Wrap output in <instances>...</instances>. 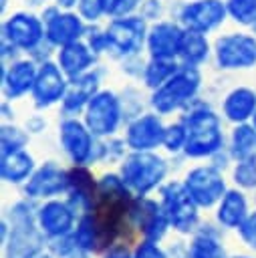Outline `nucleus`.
<instances>
[{
  "mask_svg": "<svg viewBox=\"0 0 256 258\" xmlns=\"http://www.w3.org/2000/svg\"><path fill=\"white\" fill-rule=\"evenodd\" d=\"M187 129L185 139V153L200 157L210 155L222 147V129H220V117L206 105L204 101H191L185 107V115L181 119Z\"/></svg>",
  "mask_w": 256,
  "mask_h": 258,
  "instance_id": "obj_1",
  "label": "nucleus"
},
{
  "mask_svg": "<svg viewBox=\"0 0 256 258\" xmlns=\"http://www.w3.org/2000/svg\"><path fill=\"white\" fill-rule=\"evenodd\" d=\"M202 85V75L198 67L179 64V69L151 93V107L159 115L185 109L198 95Z\"/></svg>",
  "mask_w": 256,
  "mask_h": 258,
  "instance_id": "obj_2",
  "label": "nucleus"
},
{
  "mask_svg": "<svg viewBox=\"0 0 256 258\" xmlns=\"http://www.w3.org/2000/svg\"><path fill=\"white\" fill-rule=\"evenodd\" d=\"M147 30H149V20L143 18L139 12L129 16L109 18L105 22L107 54L119 60L141 54L145 50Z\"/></svg>",
  "mask_w": 256,
  "mask_h": 258,
  "instance_id": "obj_3",
  "label": "nucleus"
},
{
  "mask_svg": "<svg viewBox=\"0 0 256 258\" xmlns=\"http://www.w3.org/2000/svg\"><path fill=\"white\" fill-rule=\"evenodd\" d=\"M212 54L222 71H246L256 67V34L252 30H232L214 38Z\"/></svg>",
  "mask_w": 256,
  "mask_h": 258,
  "instance_id": "obj_4",
  "label": "nucleus"
},
{
  "mask_svg": "<svg viewBox=\"0 0 256 258\" xmlns=\"http://www.w3.org/2000/svg\"><path fill=\"white\" fill-rule=\"evenodd\" d=\"M2 40L12 44L18 52H26L30 56L46 42L40 12L22 8L6 14L2 20Z\"/></svg>",
  "mask_w": 256,
  "mask_h": 258,
  "instance_id": "obj_5",
  "label": "nucleus"
},
{
  "mask_svg": "<svg viewBox=\"0 0 256 258\" xmlns=\"http://www.w3.org/2000/svg\"><path fill=\"white\" fill-rule=\"evenodd\" d=\"M171 18L183 28L204 34L220 30L230 20L226 0H181L171 8Z\"/></svg>",
  "mask_w": 256,
  "mask_h": 258,
  "instance_id": "obj_6",
  "label": "nucleus"
},
{
  "mask_svg": "<svg viewBox=\"0 0 256 258\" xmlns=\"http://www.w3.org/2000/svg\"><path fill=\"white\" fill-rule=\"evenodd\" d=\"M40 16L44 22L46 40L54 48H60L75 40H83L89 26L77 10H65V8H58L56 4H50L44 10H40Z\"/></svg>",
  "mask_w": 256,
  "mask_h": 258,
  "instance_id": "obj_7",
  "label": "nucleus"
},
{
  "mask_svg": "<svg viewBox=\"0 0 256 258\" xmlns=\"http://www.w3.org/2000/svg\"><path fill=\"white\" fill-rule=\"evenodd\" d=\"M121 101L111 91H99L85 109V123L95 137L113 135L121 123Z\"/></svg>",
  "mask_w": 256,
  "mask_h": 258,
  "instance_id": "obj_8",
  "label": "nucleus"
},
{
  "mask_svg": "<svg viewBox=\"0 0 256 258\" xmlns=\"http://www.w3.org/2000/svg\"><path fill=\"white\" fill-rule=\"evenodd\" d=\"M69 83H71V79L56 64L54 58L40 62L34 87L30 91V95L34 99V105L38 109H46V107H52V105L60 103L67 89H69Z\"/></svg>",
  "mask_w": 256,
  "mask_h": 258,
  "instance_id": "obj_9",
  "label": "nucleus"
},
{
  "mask_svg": "<svg viewBox=\"0 0 256 258\" xmlns=\"http://www.w3.org/2000/svg\"><path fill=\"white\" fill-rule=\"evenodd\" d=\"M185 28L171 16L149 22L145 52L151 58H177Z\"/></svg>",
  "mask_w": 256,
  "mask_h": 258,
  "instance_id": "obj_10",
  "label": "nucleus"
},
{
  "mask_svg": "<svg viewBox=\"0 0 256 258\" xmlns=\"http://www.w3.org/2000/svg\"><path fill=\"white\" fill-rule=\"evenodd\" d=\"M40 62L32 56H18L10 62H4L2 69V91L8 101L20 99L32 91Z\"/></svg>",
  "mask_w": 256,
  "mask_h": 258,
  "instance_id": "obj_11",
  "label": "nucleus"
},
{
  "mask_svg": "<svg viewBox=\"0 0 256 258\" xmlns=\"http://www.w3.org/2000/svg\"><path fill=\"white\" fill-rule=\"evenodd\" d=\"M165 125L159 119V113H143L135 117L125 133V141L135 151H149L163 143Z\"/></svg>",
  "mask_w": 256,
  "mask_h": 258,
  "instance_id": "obj_12",
  "label": "nucleus"
},
{
  "mask_svg": "<svg viewBox=\"0 0 256 258\" xmlns=\"http://www.w3.org/2000/svg\"><path fill=\"white\" fill-rule=\"evenodd\" d=\"M99 85H101V71L97 67H93L91 71H87L85 75H81L77 79H71L69 89L60 101L62 113L65 115H77V113L85 111L89 101L101 91Z\"/></svg>",
  "mask_w": 256,
  "mask_h": 258,
  "instance_id": "obj_13",
  "label": "nucleus"
},
{
  "mask_svg": "<svg viewBox=\"0 0 256 258\" xmlns=\"http://www.w3.org/2000/svg\"><path fill=\"white\" fill-rule=\"evenodd\" d=\"M163 161L149 151H135L123 163V177L137 189H147L153 185L163 175Z\"/></svg>",
  "mask_w": 256,
  "mask_h": 258,
  "instance_id": "obj_14",
  "label": "nucleus"
},
{
  "mask_svg": "<svg viewBox=\"0 0 256 258\" xmlns=\"http://www.w3.org/2000/svg\"><path fill=\"white\" fill-rule=\"evenodd\" d=\"M99 54L85 42V40H75L71 44H65L54 50V60L56 64L65 71L69 79H77L91 71L97 62Z\"/></svg>",
  "mask_w": 256,
  "mask_h": 258,
  "instance_id": "obj_15",
  "label": "nucleus"
},
{
  "mask_svg": "<svg viewBox=\"0 0 256 258\" xmlns=\"http://www.w3.org/2000/svg\"><path fill=\"white\" fill-rule=\"evenodd\" d=\"M58 137H60V143L62 147L67 149V153L77 161V163H83L95 149L93 145V133L91 129L87 127V123H81L79 119L75 117H67L62 123H60V129H58Z\"/></svg>",
  "mask_w": 256,
  "mask_h": 258,
  "instance_id": "obj_16",
  "label": "nucleus"
},
{
  "mask_svg": "<svg viewBox=\"0 0 256 258\" xmlns=\"http://www.w3.org/2000/svg\"><path fill=\"white\" fill-rule=\"evenodd\" d=\"M222 113L232 123H248L256 113V91L250 87L232 89L222 103Z\"/></svg>",
  "mask_w": 256,
  "mask_h": 258,
  "instance_id": "obj_17",
  "label": "nucleus"
},
{
  "mask_svg": "<svg viewBox=\"0 0 256 258\" xmlns=\"http://www.w3.org/2000/svg\"><path fill=\"white\" fill-rule=\"evenodd\" d=\"M212 54V42L210 36L204 32H196V30H187L183 32L181 44H179V52H177V60L179 64H187V67H202Z\"/></svg>",
  "mask_w": 256,
  "mask_h": 258,
  "instance_id": "obj_18",
  "label": "nucleus"
},
{
  "mask_svg": "<svg viewBox=\"0 0 256 258\" xmlns=\"http://www.w3.org/2000/svg\"><path fill=\"white\" fill-rule=\"evenodd\" d=\"M187 187L191 191V196L200 202V204H212L220 191H222V179L220 175L210 169V167H202V169H196L189 173L187 177Z\"/></svg>",
  "mask_w": 256,
  "mask_h": 258,
  "instance_id": "obj_19",
  "label": "nucleus"
},
{
  "mask_svg": "<svg viewBox=\"0 0 256 258\" xmlns=\"http://www.w3.org/2000/svg\"><path fill=\"white\" fill-rule=\"evenodd\" d=\"M165 204L167 210L171 214V220L175 226H179L181 230H187L189 224L194 222L196 214H194V206L189 202V196L179 187V185H171L165 191Z\"/></svg>",
  "mask_w": 256,
  "mask_h": 258,
  "instance_id": "obj_20",
  "label": "nucleus"
},
{
  "mask_svg": "<svg viewBox=\"0 0 256 258\" xmlns=\"http://www.w3.org/2000/svg\"><path fill=\"white\" fill-rule=\"evenodd\" d=\"M179 69V60L177 58H147L145 62V69H143V83L145 87H149L151 91L161 87L175 71Z\"/></svg>",
  "mask_w": 256,
  "mask_h": 258,
  "instance_id": "obj_21",
  "label": "nucleus"
},
{
  "mask_svg": "<svg viewBox=\"0 0 256 258\" xmlns=\"http://www.w3.org/2000/svg\"><path fill=\"white\" fill-rule=\"evenodd\" d=\"M232 151L240 159H252L256 155V127L254 123H238L232 133Z\"/></svg>",
  "mask_w": 256,
  "mask_h": 258,
  "instance_id": "obj_22",
  "label": "nucleus"
},
{
  "mask_svg": "<svg viewBox=\"0 0 256 258\" xmlns=\"http://www.w3.org/2000/svg\"><path fill=\"white\" fill-rule=\"evenodd\" d=\"M30 167H32V159L26 151H22V149L2 151V173H4V177L20 179L30 171Z\"/></svg>",
  "mask_w": 256,
  "mask_h": 258,
  "instance_id": "obj_23",
  "label": "nucleus"
},
{
  "mask_svg": "<svg viewBox=\"0 0 256 258\" xmlns=\"http://www.w3.org/2000/svg\"><path fill=\"white\" fill-rule=\"evenodd\" d=\"M228 18L240 28H252L256 24V0H226Z\"/></svg>",
  "mask_w": 256,
  "mask_h": 258,
  "instance_id": "obj_24",
  "label": "nucleus"
},
{
  "mask_svg": "<svg viewBox=\"0 0 256 258\" xmlns=\"http://www.w3.org/2000/svg\"><path fill=\"white\" fill-rule=\"evenodd\" d=\"M62 175H60V171L54 167V165H46L44 169H40L36 175H34V179H32V183L28 185V191L30 194H52V191H56V189H60V185H62Z\"/></svg>",
  "mask_w": 256,
  "mask_h": 258,
  "instance_id": "obj_25",
  "label": "nucleus"
},
{
  "mask_svg": "<svg viewBox=\"0 0 256 258\" xmlns=\"http://www.w3.org/2000/svg\"><path fill=\"white\" fill-rule=\"evenodd\" d=\"M40 220H42V226L52 234H60L71 226V214L60 204H48L42 210Z\"/></svg>",
  "mask_w": 256,
  "mask_h": 258,
  "instance_id": "obj_26",
  "label": "nucleus"
},
{
  "mask_svg": "<svg viewBox=\"0 0 256 258\" xmlns=\"http://www.w3.org/2000/svg\"><path fill=\"white\" fill-rule=\"evenodd\" d=\"M75 10L85 18L87 24H101L107 20L105 0H79Z\"/></svg>",
  "mask_w": 256,
  "mask_h": 258,
  "instance_id": "obj_27",
  "label": "nucleus"
},
{
  "mask_svg": "<svg viewBox=\"0 0 256 258\" xmlns=\"http://www.w3.org/2000/svg\"><path fill=\"white\" fill-rule=\"evenodd\" d=\"M242 214H244V200L240 198V194H228V198L220 208V220H224L226 224H238Z\"/></svg>",
  "mask_w": 256,
  "mask_h": 258,
  "instance_id": "obj_28",
  "label": "nucleus"
},
{
  "mask_svg": "<svg viewBox=\"0 0 256 258\" xmlns=\"http://www.w3.org/2000/svg\"><path fill=\"white\" fill-rule=\"evenodd\" d=\"M83 40L101 56L107 54V32H105V24H89L87 32L83 36Z\"/></svg>",
  "mask_w": 256,
  "mask_h": 258,
  "instance_id": "obj_29",
  "label": "nucleus"
},
{
  "mask_svg": "<svg viewBox=\"0 0 256 258\" xmlns=\"http://www.w3.org/2000/svg\"><path fill=\"white\" fill-rule=\"evenodd\" d=\"M185 139H187V129H185V123H183V121L165 127L163 145H165L169 151H177V149L185 147Z\"/></svg>",
  "mask_w": 256,
  "mask_h": 258,
  "instance_id": "obj_30",
  "label": "nucleus"
},
{
  "mask_svg": "<svg viewBox=\"0 0 256 258\" xmlns=\"http://www.w3.org/2000/svg\"><path fill=\"white\" fill-rule=\"evenodd\" d=\"M171 10L167 8V2L165 0H143L141 4V10L139 14L143 18H147L149 22H155V20H161L169 14Z\"/></svg>",
  "mask_w": 256,
  "mask_h": 258,
  "instance_id": "obj_31",
  "label": "nucleus"
},
{
  "mask_svg": "<svg viewBox=\"0 0 256 258\" xmlns=\"http://www.w3.org/2000/svg\"><path fill=\"white\" fill-rule=\"evenodd\" d=\"M24 143H26V133L22 129L12 127V125H4L2 127V151L22 149Z\"/></svg>",
  "mask_w": 256,
  "mask_h": 258,
  "instance_id": "obj_32",
  "label": "nucleus"
},
{
  "mask_svg": "<svg viewBox=\"0 0 256 258\" xmlns=\"http://www.w3.org/2000/svg\"><path fill=\"white\" fill-rule=\"evenodd\" d=\"M236 179H240L244 185H254L256 183V163L252 159H244L240 167L236 169Z\"/></svg>",
  "mask_w": 256,
  "mask_h": 258,
  "instance_id": "obj_33",
  "label": "nucleus"
},
{
  "mask_svg": "<svg viewBox=\"0 0 256 258\" xmlns=\"http://www.w3.org/2000/svg\"><path fill=\"white\" fill-rule=\"evenodd\" d=\"M194 258H220V250L210 240H196V246L191 250Z\"/></svg>",
  "mask_w": 256,
  "mask_h": 258,
  "instance_id": "obj_34",
  "label": "nucleus"
},
{
  "mask_svg": "<svg viewBox=\"0 0 256 258\" xmlns=\"http://www.w3.org/2000/svg\"><path fill=\"white\" fill-rule=\"evenodd\" d=\"M137 258H163V256H161V252L153 244H143L137 250Z\"/></svg>",
  "mask_w": 256,
  "mask_h": 258,
  "instance_id": "obj_35",
  "label": "nucleus"
},
{
  "mask_svg": "<svg viewBox=\"0 0 256 258\" xmlns=\"http://www.w3.org/2000/svg\"><path fill=\"white\" fill-rule=\"evenodd\" d=\"M242 232H244L246 240H248V242H252V246H256V216L248 220V224L242 228Z\"/></svg>",
  "mask_w": 256,
  "mask_h": 258,
  "instance_id": "obj_36",
  "label": "nucleus"
},
{
  "mask_svg": "<svg viewBox=\"0 0 256 258\" xmlns=\"http://www.w3.org/2000/svg\"><path fill=\"white\" fill-rule=\"evenodd\" d=\"M22 4H24V8H28V10L40 12V10H44L46 6L54 4V0H22Z\"/></svg>",
  "mask_w": 256,
  "mask_h": 258,
  "instance_id": "obj_37",
  "label": "nucleus"
},
{
  "mask_svg": "<svg viewBox=\"0 0 256 258\" xmlns=\"http://www.w3.org/2000/svg\"><path fill=\"white\" fill-rule=\"evenodd\" d=\"M77 2L79 0H54V4L58 8H65V10H75L77 8Z\"/></svg>",
  "mask_w": 256,
  "mask_h": 258,
  "instance_id": "obj_38",
  "label": "nucleus"
},
{
  "mask_svg": "<svg viewBox=\"0 0 256 258\" xmlns=\"http://www.w3.org/2000/svg\"><path fill=\"white\" fill-rule=\"evenodd\" d=\"M109 258H129V256H127V254H125L123 250H115V252H113V254H111Z\"/></svg>",
  "mask_w": 256,
  "mask_h": 258,
  "instance_id": "obj_39",
  "label": "nucleus"
},
{
  "mask_svg": "<svg viewBox=\"0 0 256 258\" xmlns=\"http://www.w3.org/2000/svg\"><path fill=\"white\" fill-rule=\"evenodd\" d=\"M8 2H10V0H0V10H2V12H6V8H8Z\"/></svg>",
  "mask_w": 256,
  "mask_h": 258,
  "instance_id": "obj_40",
  "label": "nucleus"
},
{
  "mask_svg": "<svg viewBox=\"0 0 256 258\" xmlns=\"http://www.w3.org/2000/svg\"><path fill=\"white\" fill-rule=\"evenodd\" d=\"M252 123H254V127H256V113H254V117H252Z\"/></svg>",
  "mask_w": 256,
  "mask_h": 258,
  "instance_id": "obj_41",
  "label": "nucleus"
},
{
  "mask_svg": "<svg viewBox=\"0 0 256 258\" xmlns=\"http://www.w3.org/2000/svg\"><path fill=\"white\" fill-rule=\"evenodd\" d=\"M250 30H252V32H254V34H256V24H254V26H252V28H250Z\"/></svg>",
  "mask_w": 256,
  "mask_h": 258,
  "instance_id": "obj_42",
  "label": "nucleus"
},
{
  "mask_svg": "<svg viewBox=\"0 0 256 258\" xmlns=\"http://www.w3.org/2000/svg\"><path fill=\"white\" fill-rule=\"evenodd\" d=\"M40 258H42V256H40Z\"/></svg>",
  "mask_w": 256,
  "mask_h": 258,
  "instance_id": "obj_43",
  "label": "nucleus"
}]
</instances>
